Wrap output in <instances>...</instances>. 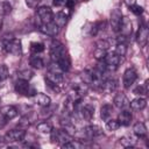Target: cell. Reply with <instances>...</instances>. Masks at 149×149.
Listing matches in <instances>:
<instances>
[{"label": "cell", "mask_w": 149, "mask_h": 149, "mask_svg": "<svg viewBox=\"0 0 149 149\" xmlns=\"http://www.w3.org/2000/svg\"><path fill=\"white\" fill-rule=\"evenodd\" d=\"M50 57L54 63H56L63 72H68L71 66V61L69 54L63 43L57 40H54L50 44Z\"/></svg>", "instance_id": "6da1fadb"}, {"label": "cell", "mask_w": 149, "mask_h": 149, "mask_svg": "<svg viewBox=\"0 0 149 149\" xmlns=\"http://www.w3.org/2000/svg\"><path fill=\"white\" fill-rule=\"evenodd\" d=\"M87 85L85 83H80V84H74L71 90L69 91V94H68V98L71 99L73 102H76L77 105L81 101L83 97L86 94L87 92Z\"/></svg>", "instance_id": "7a4b0ae2"}, {"label": "cell", "mask_w": 149, "mask_h": 149, "mask_svg": "<svg viewBox=\"0 0 149 149\" xmlns=\"http://www.w3.org/2000/svg\"><path fill=\"white\" fill-rule=\"evenodd\" d=\"M3 50L14 56H21L22 54V44L17 38H6L2 41Z\"/></svg>", "instance_id": "3957f363"}, {"label": "cell", "mask_w": 149, "mask_h": 149, "mask_svg": "<svg viewBox=\"0 0 149 149\" xmlns=\"http://www.w3.org/2000/svg\"><path fill=\"white\" fill-rule=\"evenodd\" d=\"M14 90L17 94L24 95V97H33L35 95L36 91L34 87L30 86L28 80H23V79H17L15 85H14Z\"/></svg>", "instance_id": "277c9868"}, {"label": "cell", "mask_w": 149, "mask_h": 149, "mask_svg": "<svg viewBox=\"0 0 149 149\" xmlns=\"http://www.w3.org/2000/svg\"><path fill=\"white\" fill-rule=\"evenodd\" d=\"M101 61L105 63V70L108 73V72L114 71L118 68V65L121 62V57L115 52H107Z\"/></svg>", "instance_id": "5b68a950"}, {"label": "cell", "mask_w": 149, "mask_h": 149, "mask_svg": "<svg viewBox=\"0 0 149 149\" xmlns=\"http://www.w3.org/2000/svg\"><path fill=\"white\" fill-rule=\"evenodd\" d=\"M36 20H37V24L38 23H47V22H51L54 20V13L51 10L50 7L48 6H42L38 7L36 9Z\"/></svg>", "instance_id": "8992f818"}, {"label": "cell", "mask_w": 149, "mask_h": 149, "mask_svg": "<svg viewBox=\"0 0 149 149\" xmlns=\"http://www.w3.org/2000/svg\"><path fill=\"white\" fill-rule=\"evenodd\" d=\"M50 136H51V141L54 143L59 144V146H63L64 143H66V142H69V141L72 140V136L69 135L63 129H54L52 128V130L50 133Z\"/></svg>", "instance_id": "52a82bcc"}, {"label": "cell", "mask_w": 149, "mask_h": 149, "mask_svg": "<svg viewBox=\"0 0 149 149\" xmlns=\"http://www.w3.org/2000/svg\"><path fill=\"white\" fill-rule=\"evenodd\" d=\"M37 28L41 33H43L44 35H48V36H56L59 31V27L54 21L47 22V23H38Z\"/></svg>", "instance_id": "ba28073f"}, {"label": "cell", "mask_w": 149, "mask_h": 149, "mask_svg": "<svg viewBox=\"0 0 149 149\" xmlns=\"http://www.w3.org/2000/svg\"><path fill=\"white\" fill-rule=\"evenodd\" d=\"M24 137H26V130H24L23 128H21V127L10 129V130L7 132L6 135H5V139H6L7 141H10V142H20V141H22Z\"/></svg>", "instance_id": "9c48e42d"}, {"label": "cell", "mask_w": 149, "mask_h": 149, "mask_svg": "<svg viewBox=\"0 0 149 149\" xmlns=\"http://www.w3.org/2000/svg\"><path fill=\"white\" fill-rule=\"evenodd\" d=\"M137 79V72L134 68H129L125 71L123 77H122V83H123V87L125 88H130V86L135 83V80Z\"/></svg>", "instance_id": "30bf717a"}, {"label": "cell", "mask_w": 149, "mask_h": 149, "mask_svg": "<svg viewBox=\"0 0 149 149\" xmlns=\"http://www.w3.org/2000/svg\"><path fill=\"white\" fill-rule=\"evenodd\" d=\"M122 17H123V16H122L121 9L115 8V9L112 10V13H111V19H109V24H111V28H112L113 31H115V33L119 31V28H120Z\"/></svg>", "instance_id": "8fae6325"}, {"label": "cell", "mask_w": 149, "mask_h": 149, "mask_svg": "<svg viewBox=\"0 0 149 149\" xmlns=\"http://www.w3.org/2000/svg\"><path fill=\"white\" fill-rule=\"evenodd\" d=\"M148 37H149V29L144 23H142L136 34V42L139 43L140 47H146L148 42Z\"/></svg>", "instance_id": "7c38bea8"}, {"label": "cell", "mask_w": 149, "mask_h": 149, "mask_svg": "<svg viewBox=\"0 0 149 149\" xmlns=\"http://www.w3.org/2000/svg\"><path fill=\"white\" fill-rule=\"evenodd\" d=\"M0 114L3 118V120L8 121V120L14 119L17 115V108L13 105H6L0 108Z\"/></svg>", "instance_id": "4fadbf2b"}, {"label": "cell", "mask_w": 149, "mask_h": 149, "mask_svg": "<svg viewBox=\"0 0 149 149\" xmlns=\"http://www.w3.org/2000/svg\"><path fill=\"white\" fill-rule=\"evenodd\" d=\"M78 113H79V116L83 119V120H86V121H90L93 116H94V106L93 105H84L81 106L79 109H78Z\"/></svg>", "instance_id": "5bb4252c"}, {"label": "cell", "mask_w": 149, "mask_h": 149, "mask_svg": "<svg viewBox=\"0 0 149 149\" xmlns=\"http://www.w3.org/2000/svg\"><path fill=\"white\" fill-rule=\"evenodd\" d=\"M116 88H118V80L113 78H106L101 86V91L105 93H113Z\"/></svg>", "instance_id": "9a60e30c"}, {"label": "cell", "mask_w": 149, "mask_h": 149, "mask_svg": "<svg viewBox=\"0 0 149 149\" xmlns=\"http://www.w3.org/2000/svg\"><path fill=\"white\" fill-rule=\"evenodd\" d=\"M132 120H133V116H132V113H130L128 109H125V108H123V109L119 113V115H118V121H119L120 126L127 127V126L130 125Z\"/></svg>", "instance_id": "2e32d148"}, {"label": "cell", "mask_w": 149, "mask_h": 149, "mask_svg": "<svg viewBox=\"0 0 149 149\" xmlns=\"http://www.w3.org/2000/svg\"><path fill=\"white\" fill-rule=\"evenodd\" d=\"M113 102H114V106L118 107V108H120V109H123V108H126V107L129 106V100L126 97V94H123V93H118L114 97Z\"/></svg>", "instance_id": "e0dca14e"}, {"label": "cell", "mask_w": 149, "mask_h": 149, "mask_svg": "<svg viewBox=\"0 0 149 149\" xmlns=\"http://www.w3.org/2000/svg\"><path fill=\"white\" fill-rule=\"evenodd\" d=\"M31 98H33L34 101H35L38 106H41V107H45V106L50 105V102H51L50 97L47 95V94H44V93H37V92H36L35 95H33Z\"/></svg>", "instance_id": "ac0fdd59"}, {"label": "cell", "mask_w": 149, "mask_h": 149, "mask_svg": "<svg viewBox=\"0 0 149 149\" xmlns=\"http://www.w3.org/2000/svg\"><path fill=\"white\" fill-rule=\"evenodd\" d=\"M132 22L128 17H122L121 20V24H120V28H119V31L121 33V35L123 36H129L132 34Z\"/></svg>", "instance_id": "d6986e66"}, {"label": "cell", "mask_w": 149, "mask_h": 149, "mask_svg": "<svg viewBox=\"0 0 149 149\" xmlns=\"http://www.w3.org/2000/svg\"><path fill=\"white\" fill-rule=\"evenodd\" d=\"M84 134L90 137V139H93V137H97L99 135L102 134V129L99 127V126H95V125H91V126H87L84 128Z\"/></svg>", "instance_id": "ffe728a7"}, {"label": "cell", "mask_w": 149, "mask_h": 149, "mask_svg": "<svg viewBox=\"0 0 149 149\" xmlns=\"http://www.w3.org/2000/svg\"><path fill=\"white\" fill-rule=\"evenodd\" d=\"M129 106H130V108H132L133 111H141V109L146 108V106H147V100H146L144 98H142V97L135 98V99H133L132 101H129Z\"/></svg>", "instance_id": "44dd1931"}, {"label": "cell", "mask_w": 149, "mask_h": 149, "mask_svg": "<svg viewBox=\"0 0 149 149\" xmlns=\"http://www.w3.org/2000/svg\"><path fill=\"white\" fill-rule=\"evenodd\" d=\"M68 17H69V15L65 14V12H58L56 15H54V20H52V21H54L59 28H62V27H64V26L66 24Z\"/></svg>", "instance_id": "7402d4cb"}, {"label": "cell", "mask_w": 149, "mask_h": 149, "mask_svg": "<svg viewBox=\"0 0 149 149\" xmlns=\"http://www.w3.org/2000/svg\"><path fill=\"white\" fill-rule=\"evenodd\" d=\"M133 130H134V134L137 136V137H146L147 136V127L143 122H136L133 127Z\"/></svg>", "instance_id": "603a6c76"}, {"label": "cell", "mask_w": 149, "mask_h": 149, "mask_svg": "<svg viewBox=\"0 0 149 149\" xmlns=\"http://www.w3.org/2000/svg\"><path fill=\"white\" fill-rule=\"evenodd\" d=\"M29 64L31 65V68L37 69V70H40V69H42L44 66L43 58L41 56H38V55H35V54H33V56L29 58Z\"/></svg>", "instance_id": "cb8c5ba5"}, {"label": "cell", "mask_w": 149, "mask_h": 149, "mask_svg": "<svg viewBox=\"0 0 149 149\" xmlns=\"http://www.w3.org/2000/svg\"><path fill=\"white\" fill-rule=\"evenodd\" d=\"M112 113H113V107H112V105L105 104V105L101 106V108H100V116H101V119H102L104 121H107V120L111 118Z\"/></svg>", "instance_id": "d4e9b609"}, {"label": "cell", "mask_w": 149, "mask_h": 149, "mask_svg": "<svg viewBox=\"0 0 149 149\" xmlns=\"http://www.w3.org/2000/svg\"><path fill=\"white\" fill-rule=\"evenodd\" d=\"M137 140L135 136L133 135H127V136H123L120 139V143L125 147V148H130V147H134L136 144Z\"/></svg>", "instance_id": "484cf974"}, {"label": "cell", "mask_w": 149, "mask_h": 149, "mask_svg": "<svg viewBox=\"0 0 149 149\" xmlns=\"http://www.w3.org/2000/svg\"><path fill=\"white\" fill-rule=\"evenodd\" d=\"M61 125H62V129L64 130V132H66L69 135H73L74 133H76V127H74V125L70 121V120H62V122H61Z\"/></svg>", "instance_id": "4316f807"}, {"label": "cell", "mask_w": 149, "mask_h": 149, "mask_svg": "<svg viewBox=\"0 0 149 149\" xmlns=\"http://www.w3.org/2000/svg\"><path fill=\"white\" fill-rule=\"evenodd\" d=\"M36 128H37V130H38L40 133H42V134H50L51 130H52V126H51V123L48 122V121H42V122H40Z\"/></svg>", "instance_id": "83f0119b"}, {"label": "cell", "mask_w": 149, "mask_h": 149, "mask_svg": "<svg viewBox=\"0 0 149 149\" xmlns=\"http://www.w3.org/2000/svg\"><path fill=\"white\" fill-rule=\"evenodd\" d=\"M135 94H139L140 97H146L148 94V80H146L143 84L139 85L135 90H134Z\"/></svg>", "instance_id": "f1b7e54d"}, {"label": "cell", "mask_w": 149, "mask_h": 149, "mask_svg": "<svg viewBox=\"0 0 149 149\" xmlns=\"http://www.w3.org/2000/svg\"><path fill=\"white\" fill-rule=\"evenodd\" d=\"M105 26H106V21H98V22H95L93 26H92V28H91V35H97L99 31H101V30H104L105 29Z\"/></svg>", "instance_id": "f546056e"}, {"label": "cell", "mask_w": 149, "mask_h": 149, "mask_svg": "<svg viewBox=\"0 0 149 149\" xmlns=\"http://www.w3.org/2000/svg\"><path fill=\"white\" fill-rule=\"evenodd\" d=\"M30 51L35 55H38L44 51V44L41 42H33L30 44Z\"/></svg>", "instance_id": "4dcf8cb0"}, {"label": "cell", "mask_w": 149, "mask_h": 149, "mask_svg": "<svg viewBox=\"0 0 149 149\" xmlns=\"http://www.w3.org/2000/svg\"><path fill=\"white\" fill-rule=\"evenodd\" d=\"M8 74H9V71H8L7 65L1 64L0 65V85H2L6 81V79L8 78Z\"/></svg>", "instance_id": "1f68e13d"}, {"label": "cell", "mask_w": 149, "mask_h": 149, "mask_svg": "<svg viewBox=\"0 0 149 149\" xmlns=\"http://www.w3.org/2000/svg\"><path fill=\"white\" fill-rule=\"evenodd\" d=\"M114 52L118 54L120 57H123L127 54V44L126 43H116Z\"/></svg>", "instance_id": "d6a6232c"}, {"label": "cell", "mask_w": 149, "mask_h": 149, "mask_svg": "<svg viewBox=\"0 0 149 149\" xmlns=\"http://www.w3.org/2000/svg\"><path fill=\"white\" fill-rule=\"evenodd\" d=\"M33 74H34L33 71L26 69V70H21V71H19L17 77H19V79H23V80H28V81H29V79L33 77Z\"/></svg>", "instance_id": "836d02e7"}, {"label": "cell", "mask_w": 149, "mask_h": 149, "mask_svg": "<svg viewBox=\"0 0 149 149\" xmlns=\"http://www.w3.org/2000/svg\"><path fill=\"white\" fill-rule=\"evenodd\" d=\"M119 127H120V123H119L118 120H109V119H108L107 122H106V128H107L108 130H111V132L118 130Z\"/></svg>", "instance_id": "e575fe53"}, {"label": "cell", "mask_w": 149, "mask_h": 149, "mask_svg": "<svg viewBox=\"0 0 149 149\" xmlns=\"http://www.w3.org/2000/svg\"><path fill=\"white\" fill-rule=\"evenodd\" d=\"M55 107H50V105L45 106V107H42L41 112H40V116L45 119V118H49L51 114H52V111H54Z\"/></svg>", "instance_id": "d590c367"}, {"label": "cell", "mask_w": 149, "mask_h": 149, "mask_svg": "<svg viewBox=\"0 0 149 149\" xmlns=\"http://www.w3.org/2000/svg\"><path fill=\"white\" fill-rule=\"evenodd\" d=\"M106 54H107V50H102V49H98V48H95L94 51H93V56L98 61H101L105 57Z\"/></svg>", "instance_id": "8d00e7d4"}, {"label": "cell", "mask_w": 149, "mask_h": 149, "mask_svg": "<svg viewBox=\"0 0 149 149\" xmlns=\"http://www.w3.org/2000/svg\"><path fill=\"white\" fill-rule=\"evenodd\" d=\"M95 48L102 49V50H107V49L109 48V42L106 41V40H99V41H97V43H95Z\"/></svg>", "instance_id": "74e56055"}, {"label": "cell", "mask_w": 149, "mask_h": 149, "mask_svg": "<svg viewBox=\"0 0 149 149\" xmlns=\"http://www.w3.org/2000/svg\"><path fill=\"white\" fill-rule=\"evenodd\" d=\"M0 7H1V13H2V14H8V13H10V10H12V6H10V3H9L8 1L1 2Z\"/></svg>", "instance_id": "f35d334b"}, {"label": "cell", "mask_w": 149, "mask_h": 149, "mask_svg": "<svg viewBox=\"0 0 149 149\" xmlns=\"http://www.w3.org/2000/svg\"><path fill=\"white\" fill-rule=\"evenodd\" d=\"M129 9H130L135 15H141V14L143 13V8H142L141 6H139V5H136V3L129 6Z\"/></svg>", "instance_id": "ab89813d"}, {"label": "cell", "mask_w": 149, "mask_h": 149, "mask_svg": "<svg viewBox=\"0 0 149 149\" xmlns=\"http://www.w3.org/2000/svg\"><path fill=\"white\" fill-rule=\"evenodd\" d=\"M29 125H30V120H29L28 115L23 116V118L20 120V122H19V126H20L21 128H23V129H26L27 127H29Z\"/></svg>", "instance_id": "60d3db41"}, {"label": "cell", "mask_w": 149, "mask_h": 149, "mask_svg": "<svg viewBox=\"0 0 149 149\" xmlns=\"http://www.w3.org/2000/svg\"><path fill=\"white\" fill-rule=\"evenodd\" d=\"M24 1H26V5H27L28 7H30V8H36V7L41 3L42 0H24Z\"/></svg>", "instance_id": "b9f144b4"}, {"label": "cell", "mask_w": 149, "mask_h": 149, "mask_svg": "<svg viewBox=\"0 0 149 149\" xmlns=\"http://www.w3.org/2000/svg\"><path fill=\"white\" fill-rule=\"evenodd\" d=\"M74 3H76V1H74V0H66L64 6H65L68 9H72V8L74 7Z\"/></svg>", "instance_id": "7bdbcfd3"}, {"label": "cell", "mask_w": 149, "mask_h": 149, "mask_svg": "<svg viewBox=\"0 0 149 149\" xmlns=\"http://www.w3.org/2000/svg\"><path fill=\"white\" fill-rule=\"evenodd\" d=\"M65 1L66 0H52V5L56 7H62L65 5Z\"/></svg>", "instance_id": "ee69618b"}, {"label": "cell", "mask_w": 149, "mask_h": 149, "mask_svg": "<svg viewBox=\"0 0 149 149\" xmlns=\"http://www.w3.org/2000/svg\"><path fill=\"white\" fill-rule=\"evenodd\" d=\"M125 2H126L128 6H132V5L136 3V0H125Z\"/></svg>", "instance_id": "f6af8a7d"}, {"label": "cell", "mask_w": 149, "mask_h": 149, "mask_svg": "<svg viewBox=\"0 0 149 149\" xmlns=\"http://www.w3.org/2000/svg\"><path fill=\"white\" fill-rule=\"evenodd\" d=\"M1 26H2V20L0 19V29H1Z\"/></svg>", "instance_id": "bcb514c9"}, {"label": "cell", "mask_w": 149, "mask_h": 149, "mask_svg": "<svg viewBox=\"0 0 149 149\" xmlns=\"http://www.w3.org/2000/svg\"><path fill=\"white\" fill-rule=\"evenodd\" d=\"M85 1H87V0H85Z\"/></svg>", "instance_id": "7dc6e473"}, {"label": "cell", "mask_w": 149, "mask_h": 149, "mask_svg": "<svg viewBox=\"0 0 149 149\" xmlns=\"http://www.w3.org/2000/svg\"><path fill=\"white\" fill-rule=\"evenodd\" d=\"M0 102H1V100H0Z\"/></svg>", "instance_id": "c3c4849f"}]
</instances>
